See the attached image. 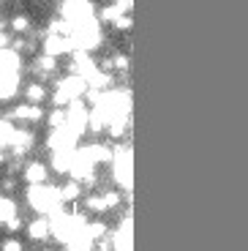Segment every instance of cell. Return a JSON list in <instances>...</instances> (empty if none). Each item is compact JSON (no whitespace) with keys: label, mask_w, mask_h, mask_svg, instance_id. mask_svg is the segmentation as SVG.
Here are the masks:
<instances>
[{"label":"cell","mask_w":248,"mask_h":251,"mask_svg":"<svg viewBox=\"0 0 248 251\" xmlns=\"http://www.w3.org/2000/svg\"><path fill=\"white\" fill-rule=\"evenodd\" d=\"M112 180H115L118 191L131 194V145L112 148Z\"/></svg>","instance_id":"cell-2"},{"label":"cell","mask_w":248,"mask_h":251,"mask_svg":"<svg viewBox=\"0 0 248 251\" xmlns=\"http://www.w3.org/2000/svg\"><path fill=\"white\" fill-rule=\"evenodd\" d=\"M22 69H25V57L17 55L14 50H0V76L22 74Z\"/></svg>","instance_id":"cell-9"},{"label":"cell","mask_w":248,"mask_h":251,"mask_svg":"<svg viewBox=\"0 0 248 251\" xmlns=\"http://www.w3.org/2000/svg\"><path fill=\"white\" fill-rule=\"evenodd\" d=\"M0 251H25V243L17 235H8V238L0 240Z\"/></svg>","instance_id":"cell-18"},{"label":"cell","mask_w":248,"mask_h":251,"mask_svg":"<svg viewBox=\"0 0 248 251\" xmlns=\"http://www.w3.org/2000/svg\"><path fill=\"white\" fill-rule=\"evenodd\" d=\"M90 238L99 243V240H104V238H109V226H106V221L104 219H93L90 224H87V229H85Z\"/></svg>","instance_id":"cell-17"},{"label":"cell","mask_w":248,"mask_h":251,"mask_svg":"<svg viewBox=\"0 0 248 251\" xmlns=\"http://www.w3.org/2000/svg\"><path fill=\"white\" fill-rule=\"evenodd\" d=\"M6 164H8V151H0V167L6 170Z\"/></svg>","instance_id":"cell-24"},{"label":"cell","mask_w":248,"mask_h":251,"mask_svg":"<svg viewBox=\"0 0 248 251\" xmlns=\"http://www.w3.org/2000/svg\"><path fill=\"white\" fill-rule=\"evenodd\" d=\"M22 90V74H8V76H0V104H8L14 101Z\"/></svg>","instance_id":"cell-10"},{"label":"cell","mask_w":248,"mask_h":251,"mask_svg":"<svg viewBox=\"0 0 248 251\" xmlns=\"http://www.w3.org/2000/svg\"><path fill=\"white\" fill-rule=\"evenodd\" d=\"M17 128L19 126H14L11 120H0V151H11L14 145V137H17Z\"/></svg>","instance_id":"cell-14"},{"label":"cell","mask_w":248,"mask_h":251,"mask_svg":"<svg viewBox=\"0 0 248 251\" xmlns=\"http://www.w3.org/2000/svg\"><path fill=\"white\" fill-rule=\"evenodd\" d=\"M44 123L50 126V131H60V128L69 126V115H66V109H55V107H52L50 112H47V120H44Z\"/></svg>","instance_id":"cell-16"},{"label":"cell","mask_w":248,"mask_h":251,"mask_svg":"<svg viewBox=\"0 0 248 251\" xmlns=\"http://www.w3.org/2000/svg\"><path fill=\"white\" fill-rule=\"evenodd\" d=\"M25 235L33 240V243H38V246L50 243V238H52V224H50V219H47V216H33V219H27Z\"/></svg>","instance_id":"cell-7"},{"label":"cell","mask_w":248,"mask_h":251,"mask_svg":"<svg viewBox=\"0 0 248 251\" xmlns=\"http://www.w3.org/2000/svg\"><path fill=\"white\" fill-rule=\"evenodd\" d=\"M0 120H3V109H0Z\"/></svg>","instance_id":"cell-26"},{"label":"cell","mask_w":248,"mask_h":251,"mask_svg":"<svg viewBox=\"0 0 248 251\" xmlns=\"http://www.w3.org/2000/svg\"><path fill=\"white\" fill-rule=\"evenodd\" d=\"M8 33L11 36H30L33 33V17L25 11H14L8 17Z\"/></svg>","instance_id":"cell-11"},{"label":"cell","mask_w":248,"mask_h":251,"mask_svg":"<svg viewBox=\"0 0 248 251\" xmlns=\"http://www.w3.org/2000/svg\"><path fill=\"white\" fill-rule=\"evenodd\" d=\"M41 52L44 55H50V57H55V60H60L63 55L71 57V52H74V41L66 38V36H44L41 38Z\"/></svg>","instance_id":"cell-6"},{"label":"cell","mask_w":248,"mask_h":251,"mask_svg":"<svg viewBox=\"0 0 248 251\" xmlns=\"http://www.w3.org/2000/svg\"><path fill=\"white\" fill-rule=\"evenodd\" d=\"M6 120L19 123L22 128H33V126H38L41 120H47V109L36 107V104H14V107H8Z\"/></svg>","instance_id":"cell-3"},{"label":"cell","mask_w":248,"mask_h":251,"mask_svg":"<svg viewBox=\"0 0 248 251\" xmlns=\"http://www.w3.org/2000/svg\"><path fill=\"white\" fill-rule=\"evenodd\" d=\"M25 205L36 216H47V219H52L55 213H60L63 207H66L60 200V186H50V183L47 186H27Z\"/></svg>","instance_id":"cell-1"},{"label":"cell","mask_w":248,"mask_h":251,"mask_svg":"<svg viewBox=\"0 0 248 251\" xmlns=\"http://www.w3.org/2000/svg\"><path fill=\"white\" fill-rule=\"evenodd\" d=\"M0 191L6 197H11V191H17V177H11V175L0 177Z\"/></svg>","instance_id":"cell-21"},{"label":"cell","mask_w":248,"mask_h":251,"mask_svg":"<svg viewBox=\"0 0 248 251\" xmlns=\"http://www.w3.org/2000/svg\"><path fill=\"white\" fill-rule=\"evenodd\" d=\"M96 251H112V243H109V238L99 240V243H96Z\"/></svg>","instance_id":"cell-23"},{"label":"cell","mask_w":248,"mask_h":251,"mask_svg":"<svg viewBox=\"0 0 248 251\" xmlns=\"http://www.w3.org/2000/svg\"><path fill=\"white\" fill-rule=\"evenodd\" d=\"M109 60H112V71H128V55L125 52H115Z\"/></svg>","instance_id":"cell-20"},{"label":"cell","mask_w":248,"mask_h":251,"mask_svg":"<svg viewBox=\"0 0 248 251\" xmlns=\"http://www.w3.org/2000/svg\"><path fill=\"white\" fill-rule=\"evenodd\" d=\"M25 226H27V221H25V216H22V213H17V216H14V219H11V221H8V224H6V226H3V229H6V232H8V235H17V232H19V229H25Z\"/></svg>","instance_id":"cell-19"},{"label":"cell","mask_w":248,"mask_h":251,"mask_svg":"<svg viewBox=\"0 0 248 251\" xmlns=\"http://www.w3.org/2000/svg\"><path fill=\"white\" fill-rule=\"evenodd\" d=\"M22 96H25V104H36V107H44L52 96V88L47 82L41 79H30L25 82V88H22Z\"/></svg>","instance_id":"cell-8"},{"label":"cell","mask_w":248,"mask_h":251,"mask_svg":"<svg viewBox=\"0 0 248 251\" xmlns=\"http://www.w3.org/2000/svg\"><path fill=\"white\" fill-rule=\"evenodd\" d=\"M82 197H85V188H82L76 180H71V177L60 186V200H63V205H66V207L82 202Z\"/></svg>","instance_id":"cell-12"},{"label":"cell","mask_w":248,"mask_h":251,"mask_svg":"<svg viewBox=\"0 0 248 251\" xmlns=\"http://www.w3.org/2000/svg\"><path fill=\"white\" fill-rule=\"evenodd\" d=\"M36 145H38V134H36V128H22L19 126L17 128V137H14V145H11V156L14 158H30V153L36 151Z\"/></svg>","instance_id":"cell-4"},{"label":"cell","mask_w":248,"mask_h":251,"mask_svg":"<svg viewBox=\"0 0 248 251\" xmlns=\"http://www.w3.org/2000/svg\"><path fill=\"white\" fill-rule=\"evenodd\" d=\"M63 251H96V240L90 238L87 232H79L71 243L63 246Z\"/></svg>","instance_id":"cell-15"},{"label":"cell","mask_w":248,"mask_h":251,"mask_svg":"<svg viewBox=\"0 0 248 251\" xmlns=\"http://www.w3.org/2000/svg\"><path fill=\"white\" fill-rule=\"evenodd\" d=\"M50 164L44 161V158H27L25 170H22V180L27 186H47L50 183Z\"/></svg>","instance_id":"cell-5"},{"label":"cell","mask_w":248,"mask_h":251,"mask_svg":"<svg viewBox=\"0 0 248 251\" xmlns=\"http://www.w3.org/2000/svg\"><path fill=\"white\" fill-rule=\"evenodd\" d=\"M36 251H55L52 246H41V249H36Z\"/></svg>","instance_id":"cell-25"},{"label":"cell","mask_w":248,"mask_h":251,"mask_svg":"<svg viewBox=\"0 0 248 251\" xmlns=\"http://www.w3.org/2000/svg\"><path fill=\"white\" fill-rule=\"evenodd\" d=\"M128 27H131V17H120L115 22V30H128Z\"/></svg>","instance_id":"cell-22"},{"label":"cell","mask_w":248,"mask_h":251,"mask_svg":"<svg viewBox=\"0 0 248 251\" xmlns=\"http://www.w3.org/2000/svg\"><path fill=\"white\" fill-rule=\"evenodd\" d=\"M17 213H19L17 200H14V197L0 194V226H6V224H8V221H11Z\"/></svg>","instance_id":"cell-13"}]
</instances>
